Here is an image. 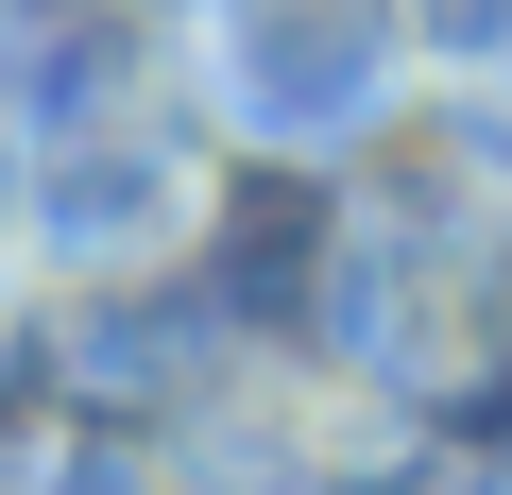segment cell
Returning a JSON list of instances; mask_svg holds the SVG:
<instances>
[{
  "mask_svg": "<svg viewBox=\"0 0 512 495\" xmlns=\"http://www.w3.org/2000/svg\"><path fill=\"white\" fill-rule=\"evenodd\" d=\"M410 18V52H444V69H495L512 52V0H393Z\"/></svg>",
  "mask_w": 512,
  "mask_h": 495,
  "instance_id": "7a4b0ae2",
  "label": "cell"
},
{
  "mask_svg": "<svg viewBox=\"0 0 512 495\" xmlns=\"http://www.w3.org/2000/svg\"><path fill=\"white\" fill-rule=\"evenodd\" d=\"M188 86L256 154H359L410 103V18L393 0H188Z\"/></svg>",
  "mask_w": 512,
  "mask_h": 495,
  "instance_id": "6da1fadb",
  "label": "cell"
},
{
  "mask_svg": "<svg viewBox=\"0 0 512 495\" xmlns=\"http://www.w3.org/2000/svg\"><path fill=\"white\" fill-rule=\"evenodd\" d=\"M0 35H18V0H0Z\"/></svg>",
  "mask_w": 512,
  "mask_h": 495,
  "instance_id": "3957f363",
  "label": "cell"
}]
</instances>
